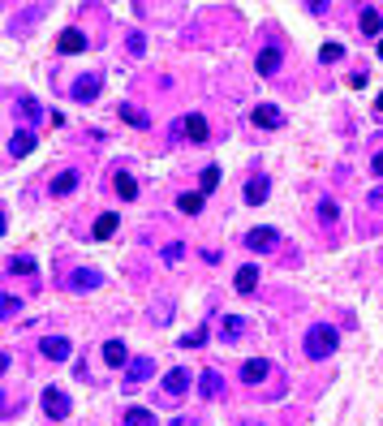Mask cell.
I'll return each instance as SVG.
<instances>
[{
  "label": "cell",
  "instance_id": "6da1fadb",
  "mask_svg": "<svg viewBox=\"0 0 383 426\" xmlns=\"http://www.w3.org/2000/svg\"><path fill=\"white\" fill-rule=\"evenodd\" d=\"M336 345H341V332H336L332 323H310V332H306V340H302L306 357H314V362L332 357V353H336Z\"/></svg>",
  "mask_w": 383,
  "mask_h": 426
},
{
  "label": "cell",
  "instance_id": "7a4b0ae2",
  "mask_svg": "<svg viewBox=\"0 0 383 426\" xmlns=\"http://www.w3.org/2000/svg\"><path fill=\"white\" fill-rule=\"evenodd\" d=\"M69 409H74V401H69V392L65 388H43V413L52 418V422H61V418H69Z\"/></svg>",
  "mask_w": 383,
  "mask_h": 426
},
{
  "label": "cell",
  "instance_id": "3957f363",
  "mask_svg": "<svg viewBox=\"0 0 383 426\" xmlns=\"http://www.w3.org/2000/svg\"><path fill=\"white\" fill-rule=\"evenodd\" d=\"M190 384H194V379H190V370L177 366V370H168V375L159 379V392H164V401H181V396L190 392Z\"/></svg>",
  "mask_w": 383,
  "mask_h": 426
},
{
  "label": "cell",
  "instance_id": "277c9868",
  "mask_svg": "<svg viewBox=\"0 0 383 426\" xmlns=\"http://www.w3.org/2000/svg\"><path fill=\"white\" fill-rule=\"evenodd\" d=\"M280 65H285V47H276V43H267L258 57H254V69H258V78H271V74H280Z\"/></svg>",
  "mask_w": 383,
  "mask_h": 426
},
{
  "label": "cell",
  "instance_id": "5b68a950",
  "mask_svg": "<svg viewBox=\"0 0 383 426\" xmlns=\"http://www.w3.org/2000/svg\"><path fill=\"white\" fill-rule=\"evenodd\" d=\"M267 375H271V362H267V357H246V362H241V384H246V388H258Z\"/></svg>",
  "mask_w": 383,
  "mask_h": 426
},
{
  "label": "cell",
  "instance_id": "8992f818",
  "mask_svg": "<svg viewBox=\"0 0 383 426\" xmlns=\"http://www.w3.org/2000/svg\"><path fill=\"white\" fill-rule=\"evenodd\" d=\"M99 284H103V276H99L95 267H78V272H69V280H65L69 293H91V289H99Z\"/></svg>",
  "mask_w": 383,
  "mask_h": 426
},
{
  "label": "cell",
  "instance_id": "52a82bcc",
  "mask_svg": "<svg viewBox=\"0 0 383 426\" xmlns=\"http://www.w3.org/2000/svg\"><path fill=\"white\" fill-rule=\"evenodd\" d=\"M250 121H254L258 129H285V113L276 108V103H258V108L250 113Z\"/></svg>",
  "mask_w": 383,
  "mask_h": 426
},
{
  "label": "cell",
  "instance_id": "ba28073f",
  "mask_svg": "<svg viewBox=\"0 0 383 426\" xmlns=\"http://www.w3.org/2000/svg\"><path fill=\"white\" fill-rule=\"evenodd\" d=\"M151 375H155V362L151 357H130V366H125V388H138Z\"/></svg>",
  "mask_w": 383,
  "mask_h": 426
},
{
  "label": "cell",
  "instance_id": "9c48e42d",
  "mask_svg": "<svg viewBox=\"0 0 383 426\" xmlns=\"http://www.w3.org/2000/svg\"><path fill=\"white\" fill-rule=\"evenodd\" d=\"M39 353H43L47 362H65V357L74 353V345H69V336H43V340H39Z\"/></svg>",
  "mask_w": 383,
  "mask_h": 426
},
{
  "label": "cell",
  "instance_id": "30bf717a",
  "mask_svg": "<svg viewBox=\"0 0 383 426\" xmlns=\"http://www.w3.org/2000/svg\"><path fill=\"white\" fill-rule=\"evenodd\" d=\"M99 91H103V78H99V74H82V78L74 82L69 95H74L78 103H91V99H99Z\"/></svg>",
  "mask_w": 383,
  "mask_h": 426
},
{
  "label": "cell",
  "instance_id": "8fae6325",
  "mask_svg": "<svg viewBox=\"0 0 383 426\" xmlns=\"http://www.w3.org/2000/svg\"><path fill=\"white\" fill-rule=\"evenodd\" d=\"M78 181H82V177H78V168H65V173H57V177H52L47 194H52V198H69V194L78 190Z\"/></svg>",
  "mask_w": 383,
  "mask_h": 426
},
{
  "label": "cell",
  "instance_id": "7c38bea8",
  "mask_svg": "<svg viewBox=\"0 0 383 426\" xmlns=\"http://www.w3.org/2000/svg\"><path fill=\"white\" fill-rule=\"evenodd\" d=\"M181 129H185V138H190V142H207V138H211V125H207V117H202V113H190V117L181 121Z\"/></svg>",
  "mask_w": 383,
  "mask_h": 426
},
{
  "label": "cell",
  "instance_id": "4fadbf2b",
  "mask_svg": "<svg viewBox=\"0 0 383 426\" xmlns=\"http://www.w3.org/2000/svg\"><path fill=\"white\" fill-rule=\"evenodd\" d=\"M233 289H237L241 297H250V293L258 289V267H254V263H246V267H237V276H233Z\"/></svg>",
  "mask_w": 383,
  "mask_h": 426
},
{
  "label": "cell",
  "instance_id": "5bb4252c",
  "mask_svg": "<svg viewBox=\"0 0 383 426\" xmlns=\"http://www.w3.org/2000/svg\"><path fill=\"white\" fill-rule=\"evenodd\" d=\"M57 47L65 52V57H78V52L86 47V35H82L78 26H69V30H61V39H57Z\"/></svg>",
  "mask_w": 383,
  "mask_h": 426
},
{
  "label": "cell",
  "instance_id": "9a60e30c",
  "mask_svg": "<svg viewBox=\"0 0 383 426\" xmlns=\"http://www.w3.org/2000/svg\"><path fill=\"white\" fill-rule=\"evenodd\" d=\"M113 190H117V198H125V202H134V198H138V181H134L125 168H117V173H113Z\"/></svg>",
  "mask_w": 383,
  "mask_h": 426
},
{
  "label": "cell",
  "instance_id": "2e32d148",
  "mask_svg": "<svg viewBox=\"0 0 383 426\" xmlns=\"http://www.w3.org/2000/svg\"><path fill=\"white\" fill-rule=\"evenodd\" d=\"M30 151H35V134H30V129H18V134L9 138V155H13V159H26Z\"/></svg>",
  "mask_w": 383,
  "mask_h": 426
},
{
  "label": "cell",
  "instance_id": "e0dca14e",
  "mask_svg": "<svg viewBox=\"0 0 383 426\" xmlns=\"http://www.w3.org/2000/svg\"><path fill=\"white\" fill-rule=\"evenodd\" d=\"M267 194H271V181H267V177H250V181H246V202H250V207L267 202Z\"/></svg>",
  "mask_w": 383,
  "mask_h": 426
},
{
  "label": "cell",
  "instance_id": "ac0fdd59",
  "mask_svg": "<svg viewBox=\"0 0 383 426\" xmlns=\"http://www.w3.org/2000/svg\"><path fill=\"white\" fill-rule=\"evenodd\" d=\"M198 392L207 396V401H215L224 392V379H220V370H202V379H198Z\"/></svg>",
  "mask_w": 383,
  "mask_h": 426
},
{
  "label": "cell",
  "instance_id": "d6986e66",
  "mask_svg": "<svg viewBox=\"0 0 383 426\" xmlns=\"http://www.w3.org/2000/svg\"><path fill=\"white\" fill-rule=\"evenodd\" d=\"M276 237H280L276 229H250L246 233V246L250 250H271V246H276Z\"/></svg>",
  "mask_w": 383,
  "mask_h": 426
},
{
  "label": "cell",
  "instance_id": "ffe728a7",
  "mask_svg": "<svg viewBox=\"0 0 383 426\" xmlns=\"http://www.w3.org/2000/svg\"><path fill=\"white\" fill-rule=\"evenodd\" d=\"M241 323H246L241 314H224V318H220V340H224V345H229V340H241V332H246Z\"/></svg>",
  "mask_w": 383,
  "mask_h": 426
},
{
  "label": "cell",
  "instance_id": "44dd1931",
  "mask_svg": "<svg viewBox=\"0 0 383 426\" xmlns=\"http://www.w3.org/2000/svg\"><path fill=\"white\" fill-rule=\"evenodd\" d=\"M207 207V194L198 190V194H177V211L181 216H198V211Z\"/></svg>",
  "mask_w": 383,
  "mask_h": 426
},
{
  "label": "cell",
  "instance_id": "7402d4cb",
  "mask_svg": "<svg viewBox=\"0 0 383 426\" xmlns=\"http://www.w3.org/2000/svg\"><path fill=\"white\" fill-rule=\"evenodd\" d=\"M117 117H121V121H130L134 129H151V117H147L142 108H134V103H121V108H117Z\"/></svg>",
  "mask_w": 383,
  "mask_h": 426
},
{
  "label": "cell",
  "instance_id": "603a6c76",
  "mask_svg": "<svg viewBox=\"0 0 383 426\" xmlns=\"http://www.w3.org/2000/svg\"><path fill=\"white\" fill-rule=\"evenodd\" d=\"M358 26H362V35H379V30H383V13L366 5V9L358 13Z\"/></svg>",
  "mask_w": 383,
  "mask_h": 426
},
{
  "label": "cell",
  "instance_id": "cb8c5ba5",
  "mask_svg": "<svg viewBox=\"0 0 383 426\" xmlns=\"http://www.w3.org/2000/svg\"><path fill=\"white\" fill-rule=\"evenodd\" d=\"M117 224H121V220L113 216V211H103V216L95 220V241H108V237H113V233H117Z\"/></svg>",
  "mask_w": 383,
  "mask_h": 426
},
{
  "label": "cell",
  "instance_id": "d4e9b609",
  "mask_svg": "<svg viewBox=\"0 0 383 426\" xmlns=\"http://www.w3.org/2000/svg\"><path fill=\"white\" fill-rule=\"evenodd\" d=\"M103 362H108V366H125V362H130L125 345H121V340H108V345H103Z\"/></svg>",
  "mask_w": 383,
  "mask_h": 426
},
{
  "label": "cell",
  "instance_id": "484cf974",
  "mask_svg": "<svg viewBox=\"0 0 383 426\" xmlns=\"http://www.w3.org/2000/svg\"><path fill=\"white\" fill-rule=\"evenodd\" d=\"M18 113H22V121H39L43 117V108H39L35 95H18Z\"/></svg>",
  "mask_w": 383,
  "mask_h": 426
},
{
  "label": "cell",
  "instance_id": "4316f807",
  "mask_svg": "<svg viewBox=\"0 0 383 426\" xmlns=\"http://www.w3.org/2000/svg\"><path fill=\"white\" fill-rule=\"evenodd\" d=\"M9 272H13V276H35V258H30V254H13V258H9Z\"/></svg>",
  "mask_w": 383,
  "mask_h": 426
},
{
  "label": "cell",
  "instance_id": "83f0119b",
  "mask_svg": "<svg viewBox=\"0 0 383 426\" xmlns=\"http://www.w3.org/2000/svg\"><path fill=\"white\" fill-rule=\"evenodd\" d=\"M319 61H323V65H341V61H345V43H323Z\"/></svg>",
  "mask_w": 383,
  "mask_h": 426
},
{
  "label": "cell",
  "instance_id": "f1b7e54d",
  "mask_svg": "<svg viewBox=\"0 0 383 426\" xmlns=\"http://www.w3.org/2000/svg\"><path fill=\"white\" fill-rule=\"evenodd\" d=\"M13 314H22V297L0 293V318H13Z\"/></svg>",
  "mask_w": 383,
  "mask_h": 426
},
{
  "label": "cell",
  "instance_id": "f546056e",
  "mask_svg": "<svg viewBox=\"0 0 383 426\" xmlns=\"http://www.w3.org/2000/svg\"><path fill=\"white\" fill-rule=\"evenodd\" d=\"M125 426H155L151 409H125Z\"/></svg>",
  "mask_w": 383,
  "mask_h": 426
},
{
  "label": "cell",
  "instance_id": "4dcf8cb0",
  "mask_svg": "<svg viewBox=\"0 0 383 426\" xmlns=\"http://www.w3.org/2000/svg\"><path fill=\"white\" fill-rule=\"evenodd\" d=\"M198 185H202V194H211L215 185H220V168L207 164V168H202V177H198Z\"/></svg>",
  "mask_w": 383,
  "mask_h": 426
},
{
  "label": "cell",
  "instance_id": "1f68e13d",
  "mask_svg": "<svg viewBox=\"0 0 383 426\" xmlns=\"http://www.w3.org/2000/svg\"><path fill=\"white\" fill-rule=\"evenodd\" d=\"M207 336H211L207 328H194V332H185V336H181V349H198V345H207Z\"/></svg>",
  "mask_w": 383,
  "mask_h": 426
},
{
  "label": "cell",
  "instance_id": "d6a6232c",
  "mask_svg": "<svg viewBox=\"0 0 383 426\" xmlns=\"http://www.w3.org/2000/svg\"><path fill=\"white\" fill-rule=\"evenodd\" d=\"M336 216H341V207H336L332 198H323V202H319V220H323V224H332Z\"/></svg>",
  "mask_w": 383,
  "mask_h": 426
},
{
  "label": "cell",
  "instance_id": "836d02e7",
  "mask_svg": "<svg viewBox=\"0 0 383 426\" xmlns=\"http://www.w3.org/2000/svg\"><path fill=\"white\" fill-rule=\"evenodd\" d=\"M125 47H130V57H134V61H138V57H147V39H142L138 30H134V35L125 39Z\"/></svg>",
  "mask_w": 383,
  "mask_h": 426
},
{
  "label": "cell",
  "instance_id": "e575fe53",
  "mask_svg": "<svg viewBox=\"0 0 383 426\" xmlns=\"http://www.w3.org/2000/svg\"><path fill=\"white\" fill-rule=\"evenodd\" d=\"M181 254H185V246H181V241H173V246H164V263H181Z\"/></svg>",
  "mask_w": 383,
  "mask_h": 426
},
{
  "label": "cell",
  "instance_id": "d590c367",
  "mask_svg": "<svg viewBox=\"0 0 383 426\" xmlns=\"http://www.w3.org/2000/svg\"><path fill=\"white\" fill-rule=\"evenodd\" d=\"M370 173H375V177H383V151H375V155H370Z\"/></svg>",
  "mask_w": 383,
  "mask_h": 426
},
{
  "label": "cell",
  "instance_id": "8d00e7d4",
  "mask_svg": "<svg viewBox=\"0 0 383 426\" xmlns=\"http://www.w3.org/2000/svg\"><path fill=\"white\" fill-rule=\"evenodd\" d=\"M5 370H9V353H5V349H0V375H5Z\"/></svg>",
  "mask_w": 383,
  "mask_h": 426
},
{
  "label": "cell",
  "instance_id": "74e56055",
  "mask_svg": "<svg viewBox=\"0 0 383 426\" xmlns=\"http://www.w3.org/2000/svg\"><path fill=\"white\" fill-rule=\"evenodd\" d=\"M173 426H198V422H194V418H177Z\"/></svg>",
  "mask_w": 383,
  "mask_h": 426
},
{
  "label": "cell",
  "instance_id": "f35d334b",
  "mask_svg": "<svg viewBox=\"0 0 383 426\" xmlns=\"http://www.w3.org/2000/svg\"><path fill=\"white\" fill-rule=\"evenodd\" d=\"M5 229H9V224H5V211H0V237H5Z\"/></svg>",
  "mask_w": 383,
  "mask_h": 426
},
{
  "label": "cell",
  "instance_id": "ab89813d",
  "mask_svg": "<svg viewBox=\"0 0 383 426\" xmlns=\"http://www.w3.org/2000/svg\"><path fill=\"white\" fill-rule=\"evenodd\" d=\"M375 108H379V113H383V95H379V99H375Z\"/></svg>",
  "mask_w": 383,
  "mask_h": 426
},
{
  "label": "cell",
  "instance_id": "60d3db41",
  "mask_svg": "<svg viewBox=\"0 0 383 426\" xmlns=\"http://www.w3.org/2000/svg\"><path fill=\"white\" fill-rule=\"evenodd\" d=\"M379 61H383V43H379Z\"/></svg>",
  "mask_w": 383,
  "mask_h": 426
},
{
  "label": "cell",
  "instance_id": "b9f144b4",
  "mask_svg": "<svg viewBox=\"0 0 383 426\" xmlns=\"http://www.w3.org/2000/svg\"><path fill=\"white\" fill-rule=\"evenodd\" d=\"M241 426H258V422H241Z\"/></svg>",
  "mask_w": 383,
  "mask_h": 426
},
{
  "label": "cell",
  "instance_id": "7bdbcfd3",
  "mask_svg": "<svg viewBox=\"0 0 383 426\" xmlns=\"http://www.w3.org/2000/svg\"><path fill=\"white\" fill-rule=\"evenodd\" d=\"M375 198H383V194H375Z\"/></svg>",
  "mask_w": 383,
  "mask_h": 426
}]
</instances>
